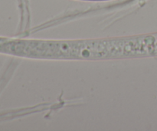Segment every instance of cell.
I'll return each instance as SVG.
<instances>
[{"label": "cell", "mask_w": 157, "mask_h": 131, "mask_svg": "<svg viewBox=\"0 0 157 131\" xmlns=\"http://www.w3.org/2000/svg\"><path fill=\"white\" fill-rule=\"evenodd\" d=\"M151 51L157 53V36H151Z\"/></svg>", "instance_id": "6da1fadb"}]
</instances>
